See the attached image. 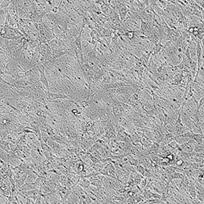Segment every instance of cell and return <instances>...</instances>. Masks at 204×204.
Instances as JSON below:
<instances>
[{"label":"cell","instance_id":"obj_1","mask_svg":"<svg viewBox=\"0 0 204 204\" xmlns=\"http://www.w3.org/2000/svg\"><path fill=\"white\" fill-rule=\"evenodd\" d=\"M46 99L47 102H49V103H52V102L55 101L56 99H68L71 100V98L66 95V94H58V93H53L51 91H47L46 92Z\"/></svg>","mask_w":204,"mask_h":204},{"label":"cell","instance_id":"obj_2","mask_svg":"<svg viewBox=\"0 0 204 204\" xmlns=\"http://www.w3.org/2000/svg\"><path fill=\"white\" fill-rule=\"evenodd\" d=\"M191 179H193L195 183V187H196V190H197L196 199L201 202L204 201V186L202 184H201L200 183H198L195 178H191Z\"/></svg>","mask_w":204,"mask_h":204},{"label":"cell","instance_id":"obj_3","mask_svg":"<svg viewBox=\"0 0 204 204\" xmlns=\"http://www.w3.org/2000/svg\"><path fill=\"white\" fill-rule=\"evenodd\" d=\"M40 185L38 183H26L24 185H23L20 189H18L17 192H23V191H29V190H33L35 189H39Z\"/></svg>","mask_w":204,"mask_h":204},{"label":"cell","instance_id":"obj_4","mask_svg":"<svg viewBox=\"0 0 204 204\" xmlns=\"http://www.w3.org/2000/svg\"><path fill=\"white\" fill-rule=\"evenodd\" d=\"M13 122L14 120L11 117L1 115V121H0V123H1V130L8 129V128L11 125Z\"/></svg>","mask_w":204,"mask_h":204},{"label":"cell","instance_id":"obj_5","mask_svg":"<svg viewBox=\"0 0 204 204\" xmlns=\"http://www.w3.org/2000/svg\"><path fill=\"white\" fill-rule=\"evenodd\" d=\"M17 146H28L29 142L27 140V134H21L16 140Z\"/></svg>","mask_w":204,"mask_h":204},{"label":"cell","instance_id":"obj_6","mask_svg":"<svg viewBox=\"0 0 204 204\" xmlns=\"http://www.w3.org/2000/svg\"><path fill=\"white\" fill-rule=\"evenodd\" d=\"M164 49V45L162 44V41H159L158 44H156L153 47H152V57H155L157 55H159L161 51Z\"/></svg>","mask_w":204,"mask_h":204},{"label":"cell","instance_id":"obj_7","mask_svg":"<svg viewBox=\"0 0 204 204\" xmlns=\"http://www.w3.org/2000/svg\"><path fill=\"white\" fill-rule=\"evenodd\" d=\"M118 13H119V17H120V19H121V22H122V23L124 22V20L127 18V17H128V13H129V11H128V8H126L125 6H123L119 11H118Z\"/></svg>","mask_w":204,"mask_h":204},{"label":"cell","instance_id":"obj_8","mask_svg":"<svg viewBox=\"0 0 204 204\" xmlns=\"http://www.w3.org/2000/svg\"><path fill=\"white\" fill-rule=\"evenodd\" d=\"M28 176H29V174H25V175H23L22 177H20L19 179H17V180L15 181V182H16V186H17V189H20L23 185H24V184L26 183V181H27V179H28Z\"/></svg>","mask_w":204,"mask_h":204},{"label":"cell","instance_id":"obj_9","mask_svg":"<svg viewBox=\"0 0 204 204\" xmlns=\"http://www.w3.org/2000/svg\"><path fill=\"white\" fill-rule=\"evenodd\" d=\"M0 146H1V150H4L7 153L11 152L10 141H8V140H1V142H0Z\"/></svg>","mask_w":204,"mask_h":204},{"label":"cell","instance_id":"obj_10","mask_svg":"<svg viewBox=\"0 0 204 204\" xmlns=\"http://www.w3.org/2000/svg\"><path fill=\"white\" fill-rule=\"evenodd\" d=\"M0 8L1 10H4V11H8L10 5H11V0H1V2H0Z\"/></svg>","mask_w":204,"mask_h":204},{"label":"cell","instance_id":"obj_11","mask_svg":"<svg viewBox=\"0 0 204 204\" xmlns=\"http://www.w3.org/2000/svg\"><path fill=\"white\" fill-rule=\"evenodd\" d=\"M39 142H40V146H41L42 152H52V149L50 148V146L47 143H45L43 140L39 141Z\"/></svg>","mask_w":204,"mask_h":204},{"label":"cell","instance_id":"obj_12","mask_svg":"<svg viewBox=\"0 0 204 204\" xmlns=\"http://www.w3.org/2000/svg\"><path fill=\"white\" fill-rule=\"evenodd\" d=\"M135 1H136V7L139 11H142L146 10V6L144 4V1H140V0H135Z\"/></svg>","mask_w":204,"mask_h":204},{"label":"cell","instance_id":"obj_13","mask_svg":"<svg viewBox=\"0 0 204 204\" xmlns=\"http://www.w3.org/2000/svg\"><path fill=\"white\" fill-rule=\"evenodd\" d=\"M194 152L195 153H200V152H204V145H195L194 148Z\"/></svg>","mask_w":204,"mask_h":204},{"label":"cell","instance_id":"obj_14","mask_svg":"<svg viewBox=\"0 0 204 204\" xmlns=\"http://www.w3.org/2000/svg\"><path fill=\"white\" fill-rule=\"evenodd\" d=\"M147 183H148V178L147 177H144L141 181V183H140V189L142 190H144L146 188V185H147Z\"/></svg>","mask_w":204,"mask_h":204},{"label":"cell","instance_id":"obj_15","mask_svg":"<svg viewBox=\"0 0 204 204\" xmlns=\"http://www.w3.org/2000/svg\"><path fill=\"white\" fill-rule=\"evenodd\" d=\"M202 106H204V96H203V97H201V98L199 100L198 106L196 107L195 110H197V111H200V110H201V108Z\"/></svg>","mask_w":204,"mask_h":204},{"label":"cell","instance_id":"obj_16","mask_svg":"<svg viewBox=\"0 0 204 204\" xmlns=\"http://www.w3.org/2000/svg\"><path fill=\"white\" fill-rule=\"evenodd\" d=\"M33 203H34L33 200H32L31 198L26 196V199H25V204H33Z\"/></svg>","mask_w":204,"mask_h":204},{"label":"cell","instance_id":"obj_17","mask_svg":"<svg viewBox=\"0 0 204 204\" xmlns=\"http://www.w3.org/2000/svg\"><path fill=\"white\" fill-rule=\"evenodd\" d=\"M59 11H60V9H59L58 6H54V7H52V12H53L54 14H57Z\"/></svg>","mask_w":204,"mask_h":204},{"label":"cell","instance_id":"obj_18","mask_svg":"<svg viewBox=\"0 0 204 204\" xmlns=\"http://www.w3.org/2000/svg\"><path fill=\"white\" fill-rule=\"evenodd\" d=\"M196 3L204 10V1H196Z\"/></svg>","mask_w":204,"mask_h":204}]
</instances>
